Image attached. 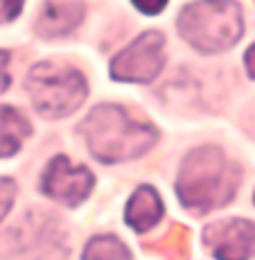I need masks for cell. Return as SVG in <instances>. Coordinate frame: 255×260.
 Wrapping results in <instances>:
<instances>
[{"mask_svg":"<svg viewBox=\"0 0 255 260\" xmlns=\"http://www.w3.org/2000/svg\"><path fill=\"white\" fill-rule=\"evenodd\" d=\"M253 202H255V197H253Z\"/></svg>","mask_w":255,"mask_h":260,"instance_id":"cell-18","label":"cell"},{"mask_svg":"<svg viewBox=\"0 0 255 260\" xmlns=\"http://www.w3.org/2000/svg\"><path fill=\"white\" fill-rule=\"evenodd\" d=\"M93 174L82 166H72L66 156H54L48 163L46 172L41 177V190L54 202H61L66 206H77L91 194Z\"/></svg>","mask_w":255,"mask_h":260,"instance_id":"cell-7","label":"cell"},{"mask_svg":"<svg viewBox=\"0 0 255 260\" xmlns=\"http://www.w3.org/2000/svg\"><path fill=\"white\" fill-rule=\"evenodd\" d=\"M84 18L82 3L75 0H50L43 5L41 16L37 21V32L46 39L66 37Z\"/></svg>","mask_w":255,"mask_h":260,"instance_id":"cell-9","label":"cell"},{"mask_svg":"<svg viewBox=\"0 0 255 260\" xmlns=\"http://www.w3.org/2000/svg\"><path fill=\"white\" fill-rule=\"evenodd\" d=\"M29 122L14 107H0V158L14 156L29 136Z\"/></svg>","mask_w":255,"mask_h":260,"instance_id":"cell-11","label":"cell"},{"mask_svg":"<svg viewBox=\"0 0 255 260\" xmlns=\"http://www.w3.org/2000/svg\"><path fill=\"white\" fill-rule=\"evenodd\" d=\"M82 132L88 149L97 161L118 163L138 158L156 143V129L142 120H133L118 104H99L84 120Z\"/></svg>","mask_w":255,"mask_h":260,"instance_id":"cell-1","label":"cell"},{"mask_svg":"<svg viewBox=\"0 0 255 260\" xmlns=\"http://www.w3.org/2000/svg\"><path fill=\"white\" fill-rule=\"evenodd\" d=\"M7 61H9V54L0 50V93L9 86V75H7Z\"/></svg>","mask_w":255,"mask_h":260,"instance_id":"cell-16","label":"cell"},{"mask_svg":"<svg viewBox=\"0 0 255 260\" xmlns=\"http://www.w3.org/2000/svg\"><path fill=\"white\" fill-rule=\"evenodd\" d=\"M14 194H16V183L12 179L0 177V219L7 215V211L14 204Z\"/></svg>","mask_w":255,"mask_h":260,"instance_id":"cell-13","label":"cell"},{"mask_svg":"<svg viewBox=\"0 0 255 260\" xmlns=\"http://www.w3.org/2000/svg\"><path fill=\"white\" fill-rule=\"evenodd\" d=\"M21 7H23V0H3V5H0V23H7L12 18H16Z\"/></svg>","mask_w":255,"mask_h":260,"instance_id":"cell-14","label":"cell"},{"mask_svg":"<svg viewBox=\"0 0 255 260\" xmlns=\"http://www.w3.org/2000/svg\"><path fill=\"white\" fill-rule=\"evenodd\" d=\"M165 37L161 32L140 34L111 61V77L116 82L149 84L165 66Z\"/></svg>","mask_w":255,"mask_h":260,"instance_id":"cell-5","label":"cell"},{"mask_svg":"<svg viewBox=\"0 0 255 260\" xmlns=\"http://www.w3.org/2000/svg\"><path fill=\"white\" fill-rule=\"evenodd\" d=\"M244 63H246L248 75H251V77L255 79V43L246 50V54H244Z\"/></svg>","mask_w":255,"mask_h":260,"instance_id":"cell-17","label":"cell"},{"mask_svg":"<svg viewBox=\"0 0 255 260\" xmlns=\"http://www.w3.org/2000/svg\"><path fill=\"white\" fill-rule=\"evenodd\" d=\"M244 29L242 9L233 0H197L178 16V32L201 52L228 50Z\"/></svg>","mask_w":255,"mask_h":260,"instance_id":"cell-3","label":"cell"},{"mask_svg":"<svg viewBox=\"0 0 255 260\" xmlns=\"http://www.w3.org/2000/svg\"><path fill=\"white\" fill-rule=\"evenodd\" d=\"M18 253L29 260H63L66 258V236L54 217L46 213L29 215L21 229H16Z\"/></svg>","mask_w":255,"mask_h":260,"instance_id":"cell-6","label":"cell"},{"mask_svg":"<svg viewBox=\"0 0 255 260\" xmlns=\"http://www.w3.org/2000/svg\"><path fill=\"white\" fill-rule=\"evenodd\" d=\"M82 260H131V253L116 236H97L86 244Z\"/></svg>","mask_w":255,"mask_h":260,"instance_id":"cell-12","label":"cell"},{"mask_svg":"<svg viewBox=\"0 0 255 260\" xmlns=\"http://www.w3.org/2000/svg\"><path fill=\"white\" fill-rule=\"evenodd\" d=\"M201 240L217 260L255 258V224L248 219H226L206 226Z\"/></svg>","mask_w":255,"mask_h":260,"instance_id":"cell-8","label":"cell"},{"mask_svg":"<svg viewBox=\"0 0 255 260\" xmlns=\"http://www.w3.org/2000/svg\"><path fill=\"white\" fill-rule=\"evenodd\" d=\"M27 91L37 111L46 118H63L79 109L86 98L82 73L57 63H39L27 77Z\"/></svg>","mask_w":255,"mask_h":260,"instance_id":"cell-4","label":"cell"},{"mask_svg":"<svg viewBox=\"0 0 255 260\" xmlns=\"http://www.w3.org/2000/svg\"><path fill=\"white\" fill-rule=\"evenodd\" d=\"M127 224L138 233L154 229L163 219V202L152 186H140L127 204Z\"/></svg>","mask_w":255,"mask_h":260,"instance_id":"cell-10","label":"cell"},{"mask_svg":"<svg viewBox=\"0 0 255 260\" xmlns=\"http://www.w3.org/2000/svg\"><path fill=\"white\" fill-rule=\"evenodd\" d=\"M239 186V168L217 147H199L190 152L181 166L176 183L178 199L194 213H210L235 197Z\"/></svg>","mask_w":255,"mask_h":260,"instance_id":"cell-2","label":"cell"},{"mask_svg":"<svg viewBox=\"0 0 255 260\" xmlns=\"http://www.w3.org/2000/svg\"><path fill=\"white\" fill-rule=\"evenodd\" d=\"M131 3L136 5L142 14H152L154 16V14H158L165 5H167V0H131Z\"/></svg>","mask_w":255,"mask_h":260,"instance_id":"cell-15","label":"cell"}]
</instances>
